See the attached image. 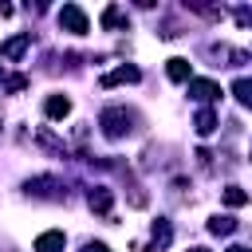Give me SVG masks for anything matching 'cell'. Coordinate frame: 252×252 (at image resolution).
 I'll use <instances>...</instances> for the list:
<instances>
[{
	"instance_id": "cell-1",
	"label": "cell",
	"mask_w": 252,
	"mask_h": 252,
	"mask_svg": "<svg viewBox=\"0 0 252 252\" xmlns=\"http://www.w3.org/2000/svg\"><path fill=\"white\" fill-rule=\"evenodd\" d=\"M98 126H102V134H106L110 142H118V138H130V134L142 130V114H138L134 106H106V110L98 114Z\"/></svg>"
},
{
	"instance_id": "cell-2",
	"label": "cell",
	"mask_w": 252,
	"mask_h": 252,
	"mask_svg": "<svg viewBox=\"0 0 252 252\" xmlns=\"http://www.w3.org/2000/svg\"><path fill=\"white\" fill-rule=\"evenodd\" d=\"M59 28H67L71 35H87V32H91L87 12H83L79 4H63V8H59Z\"/></svg>"
},
{
	"instance_id": "cell-3",
	"label": "cell",
	"mask_w": 252,
	"mask_h": 252,
	"mask_svg": "<svg viewBox=\"0 0 252 252\" xmlns=\"http://www.w3.org/2000/svg\"><path fill=\"white\" fill-rule=\"evenodd\" d=\"M169 240H173V228H169L165 217H158V220L150 224V244H134V248H138V252H165Z\"/></svg>"
},
{
	"instance_id": "cell-4",
	"label": "cell",
	"mask_w": 252,
	"mask_h": 252,
	"mask_svg": "<svg viewBox=\"0 0 252 252\" xmlns=\"http://www.w3.org/2000/svg\"><path fill=\"white\" fill-rule=\"evenodd\" d=\"M24 193H28V197H51V201H63V197H67V189H59L55 177H32V181L24 185Z\"/></svg>"
},
{
	"instance_id": "cell-5",
	"label": "cell",
	"mask_w": 252,
	"mask_h": 252,
	"mask_svg": "<svg viewBox=\"0 0 252 252\" xmlns=\"http://www.w3.org/2000/svg\"><path fill=\"white\" fill-rule=\"evenodd\" d=\"M87 205H91V213H98V217H106V220H110L114 193H110L106 185H91V189H87Z\"/></svg>"
},
{
	"instance_id": "cell-6",
	"label": "cell",
	"mask_w": 252,
	"mask_h": 252,
	"mask_svg": "<svg viewBox=\"0 0 252 252\" xmlns=\"http://www.w3.org/2000/svg\"><path fill=\"white\" fill-rule=\"evenodd\" d=\"M189 98H197V102H217L220 98V87L213 83V79H189Z\"/></svg>"
},
{
	"instance_id": "cell-7",
	"label": "cell",
	"mask_w": 252,
	"mask_h": 252,
	"mask_svg": "<svg viewBox=\"0 0 252 252\" xmlns=\"http://www.w3.org/2000/svg\"><path fill=\"white\" fill-rule=\"evenodd\" d=\"M28 47H32V32H20V35H12V39H4V43H0V55H4L8 63H16Z\"/></svg>"
},
{
	"instance_id": "cell-8",
	"label": "cell",
	"mask_w": 252,
	"mask_h": 252,
	"mask_svg": "<svg viewBox=\"0 0 252 252\" xmlns=\"http://www.w3.org/2000/svg\"><path fill=\"white\" fill-rule=\"evenodd\" d=\"M138 79H142V71H138L134 63H122V67L106 71V75H102L98 83H102V87H118V83H138Z\"/></svg>"
},
{
	"instance_id": "cell-9",
	"label": "cell",
	"mask_w": 252,
	"mask_h": 252,
	"mask_svg": "<svg viewBox=\"0 0 252 252\" xmlns=\"http://www.w3.org/2000/svg\"><path fill=\"white\" fill-rule=\"evenodd\" d=\"M63 248H67V236L59 228H47L35 236V252H63Z\"/></svg>"
},
{
	"instance_id": "cell-10",
	"label": "cell",
	"mask_w": 252,
	"mask_h": 252,
	"mask_svg": "<svg viewBox=\"0 0 252 252\" xmlns=\"http://www.w3.org/2000/svg\"><path fill=\"white\" fill-rule=\"evenodd\" d=\"M165 75H169L173 83H189V79H193V67H189L185 55H173V59L165 63Z\"/></svg>"
},
{
	"instance_id": "cell-11",
	"label": "cell",
	"mask_w": 252,
	"mask_h": 252,
	"mask_svg": "<svg viewBox=\"0 0 252 252\" xmlns=\"http://www.w3.org/2000/svg\"><path fill=\"white\" fill-rule=\"evenodd\" d=\"M43 114H47V118H55V122H59V118H67V114H71V98H67V94H47Z\"/></svg>"
},
{
	"instance_id": "cell-12",
	"label": "cell",
	"mask_w": 252,
	"mask_h": 252,
	"mask_svg": "<svg viewBox=\"0 0 252 252\" xmlns=\"http://www.w3.org/2000/svg\"><path fill=\"white\" fill-rule=\"evenodd\" d=\"M35 142H39L43 150H51L55 158H67V154H71V150H67V142H59V138H55V134H51L47 126H39V134H35Z\"/></svg>"
},
{
	"instance_id": "cell-13",
	"label": "cell",
	"mask_w": 252,
	"mask_h": 252,
	"mask_svg": "<svg viewBox=\"0 0 252 252\" xmlns=\"http://www.w3.org/2000/svg\"><path fill=\"white\" fill-rule=\"evenodd\" d=\"M102 28H106V32H114V28H130V16H126L118 4H110V8L102 12Z\"/></svg>"
},
{
	"instance_id": "cell-14",
	"label": "cell",
	"mask_w": 252,
	"mask_h": 252,
	"mask_svg": "<svg viewBox=\"0 0 252 252\" xmlns=\"http://www.w3.org/2000/svg\"><path fill=\"white\" fill-rule=\"evenodd\" d=\"M209 232H213V236H232V232H236V220H232L228 213H217V217H209Z\"/></svg>"
},
{
	"instance_id": "cell-15",
	"label": "cell",
	"mask_w": 252,
	"mask_h": 252,
	"mask_svg": "<svg viewBox=\"0 0 252 252\" xmlns=\"http://www.w3.org/2000/svg\"><path fill=\"white\" fill-rule=\"evenodd\" d=\"M193 130H197L201 138H205V134H213V130H217V114H213L209 106H201V110H197V118H193Z\"/></svg>"
},
{
	"instance_id": "cell-16",
	"label": "cell",
	"mask_w": 252,
	"mask_h": 252,
	"mask_svg": "<svg viewBox=\"0 0 252 252\" xmlns=\"http://www.w3.org/2000/svg\"><path fill=\"white\" fill-rule=\"evenodd\" d=\"M220 201H224L228 209H240V205H248V193H244L240 185H224V193H220Z\"/></svg>"
},
{
	"instance_id": "cell-17",
	"label": "cell",
	"mask_w": 252,
	"mask_h": 252,
	"mask_svg": "<svg viewBox=\"0 0 252 252\" xmlns=\"http://www.w3.org/2000/svg\"><path fill=\"white\" fill-rule=\"evenodd\" d=\"M232 94H236L240 106H252V79H236L232 83Z\"/></svg>"
},
{
	"instance_id": "cell-18",
	"label": "cell",
	"mask_w": 252,
	"mask_h": 252,
	"mask_svg": "<svg viewBox=\"0 0 252 252\" xmlns=\"http://www.w3.org/2000/svg\"><path fill=\"white\" fill-rule=\"evenodd\" d=\"M24 87H28V75H12V79H4V91H8V94H20Z\"/></svg>"
},
{
	"instance_id": "cell-19",
	"label": "cell",
	"mask_w": 252,
	"mask_h": 252,
	"mask_svg": "<svg viewBox=\"0 0 252 252\" xmlns=\"http://www.w3.org/2000/svg\"><path fill=\"white\" fill-rule=\"evenodd\" d=\"M236 24L248 28V24H252V8H236Z\"/></svg>"
},
{
	"instance_id": "cell-20",
	"label": "cell",
	"mask_w": 252,
	"mask_h": 252,
	"mask_svg": "<svg viewBox=\"0 0 252 252\" xmlns=\"http://www.w3.org/2000/svg\"><path fill=\"white\" fill-rule=\"evenodd\" d=\"M83 252H110V248H106L102 240H87V244H83Z\"/></svg>"
},
{
	"instance_id": "cell-21",
	"label": "cell",
	"mask_w": 252,
	"mask_h": 252,
	"mask_svg": "<svg viewBox=\"0 0 252 252\" xmlns=\"http://www.w3.org/2000/svg\"><path fill=\"white\" fill-rule=\"evenodd\" d=\"M224 252H252V248H244V244H232V248H224Z\"/></svg>"
},
{
	"instance_id": "cell-22",
	"label": "cell",
	"mask_w": 252,
	"mask_h": 252,
	"mask_svg": "<svg viewBox=\"0 0 252 252\" xmlns=\"http://www.w3.org/2000/svg\"><path fill=\"white\" fill-rule=\"evenodd\" d=\"M185 252H209V248H201V244H193V248H185Z\"/></svg>"
},
{
	"instance_id": "cell-23",
	"label": "cell",
	"mask_w": 252,
	"mask_h": 252,
	"mask_svg": "<svg viewBox=\"0 0 252 252\" xmlns=\"http://www.w3.org/2000/svg\"><path fill=\"white\" fill-rule=\"evenodd\" d=\"M0 83H4V67H0Z\"/></svg>"
}]
</instances>
